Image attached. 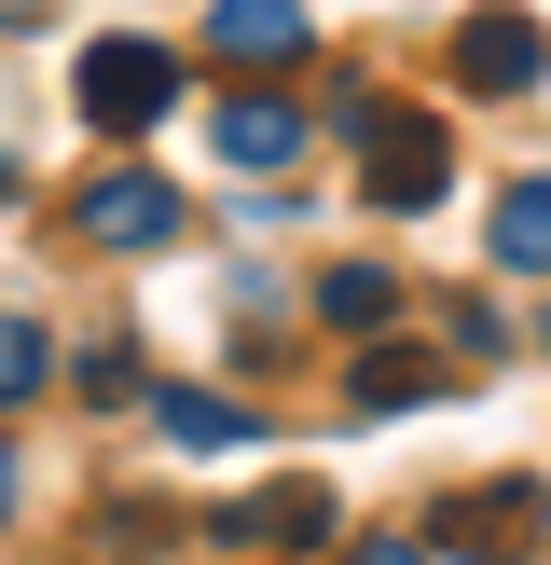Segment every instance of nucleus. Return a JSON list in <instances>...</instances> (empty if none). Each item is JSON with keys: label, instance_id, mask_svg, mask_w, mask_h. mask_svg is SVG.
<instances>
[{"label": "nucleus", "instance_id": "f257e3e1", "mask_svg": "<svg viewBox=\"0 0 551 565\" xmlns=\"http://www.w3.org/2000/svg\"><path fill=\"white\" fill-rule=\"evenodd\" d=\"M69 97H83L97 138H152L165 110H180V55H165V42H83Z\"/></svg>", "mask_w": 551, "mask_h": 565}, {"label": "nucleus", "instance_id": "f03ea898", "mask_svg": "<svg viewBox=\"0 0 551 565\" xmlns=\"http://www.w3.org/2000/svg\"><path fill=\"white\" fill-rule=\"evenodd\" d=\"M428 552H455V565H538L551 511H538V483H455L441 524H428Z\"/></svg>", "mask_w": 551, "mask_h": 565}, {"label": "nucleus", "instance_id": "7ed1b4c3", "mask_svg": "<svg viewBox=\"0 0 551 565\" xmlns=\"http://www.w3.org/2000/svg\"><path fill=\"white\" fill-rule=\"evenodd\" d=\"M69 235H97V248H165V235H180L165 166H97V180L69 193Z\"/></svg>", "mask_w": 551, "mask_h": 565}, {"label": "nucleus", "instance_id": "20e7f679", "mask_svg": "<svg viewBox=\"0 0 551 565\" xmlns=\"http://www.w3.org/2000/svg\"><path fill=\"white\" fill-rule=\"evenodd\" d=\"M358 138H372V166H358V180H372V207H441V166H455V152H441V125H428V110H358Z\"/></svg>", "mask_w": 551, "mask_h": 565}, {"label": "nucleus", "instance_id": "39448f33", "mask_svg": "<svg viewBox=\"0 0 551 565\" xmlns=\"http://www.w3.org/2000/svg\"><path fill=\"white\" fill-rule=\"evenodd\" d=\"M538 70H551V28L538 14H468L455 28V83H468V97H523Z\"/></svg>", "mask_w": 551, "mask_h": 565}, {"label": "nucleus", "instance_id": "423d86ee", "mask_svg": "<svg viewBox=\"0 0 551 565\" xmlns=\"http://www.w3.org/2000/svg\"><path fill=\"white\" fill-rule=\"evenodd\" d=\"M331 483H276V497H235V511H220V552H317L331 539Z\"/></svg>", "mask_w": 551, "mask_h": 565}, {"label": "nucleus", "instance_id": "0eeeda50", "mask_svg": "<svg viewBox=\"0 0 551 565\" xmlns=\"http://www.w3.org/2000/svg\"><path fill=\"white\" fill-rule=\"evenodd\" d=\"M345 401H358V414H428V401H455V373H441L428 345H386V331H358Z\"/></svg>", "mask_w": 551, "mask_h": 565}, {"label": "nucleus", "instance_id": "6e6552de", "mask_svg": "<svg viewBox=\"0 0 551 565\" xmlns=\"http://www.w3.org/2000/svg\"><path fill=\"white\" fill-rule=\"evenodd\" d=\"M207 42L235 55V70H290V55H303V0H220Z\"/></svg>", "mask_w": 551, "mask_h": 565}, {"label": "nucleus", "instance_id": "1a4fd4ad", "mask_svg": "<svg viewBox=\"0 0 551 565\" xmlns=\"http://www.w3.org/2000/svg\"><path fill=\"white\" fill-rule=\"evenodd\" d=\"M220 166H248V180H290V166H303V110L235 97V110H220Z\"/></svg>", "mask_w": 551, "mask_h": 565}, {"label": "nucleus", "instance_id": "9d476101", "mask_svg": "<svg viewBox=\"0 0 551 565\" xmlns=\"http://www.w3.org/2000/svg\"><path fill=\"white\" fill-rule=\"evenodd\" d=\"M152 414H165L180 456H248V414L220 401V386H152Z\"/></svg>", "mask_w": 551, "mask_h": 565}, {"label": "nucleus", "instance_id": "9b49d317", "mask_svg": "<svg viewBox=\"0 0 551 565\" xmlns=\"http://www.w3.org/2000/svg\"><path fill=\"white\" fill-rule=\"evenodd\" d=\"M317 318L331 331H386V318H400V276H386V263H331L317 276Z\"/></svg>", "mask_w": 551, "mask_h": 565}, {"label": "nucleus", "instance_id": "f8f14e48", "mask_svg": "<svg viewBox=\"0 0 551 565\" xmlns=\"http://www.w3.org/2000/svg\"><path fill=\"white\" fill-rule=\"evenodd\" d=\"M496 263H510V276H551V180H510V193H496Z\"/></svg>", "mask_w": 551, "mask_h": 565}, {"label": "nucleus", "instance_id": "ddd939ff", "mask_svg": "<svg viewBox=\"0 0 551 565\" xmlns=\"http://www.w3.org/2000/svg\"><path fill=\"white\" fill-rule=\"evenodd\" d=\"M42 386H55V345H42L28 318H0V414H14V401H42Z\"/></svg>", "mask_w": 551, "mask_h": 565}, {"label": "nucleus", "instance_id": "4468645a", "mask_svg": "<svg viewBox=\"0 0 551 565\" xmlns=\"http://www.w3.org/2000/svg\"><path fill=\"white\" fill-rule=\"evenodd\" d=\"M345 565H428V539H358Z\"/></svg>", "mask_w": 551, "mask_h": 565}, {"label": "nucleus", "instance_id": "2eb2a0df", "mask_svg": "<svg viewBox=\"0 0 551 565\" xmlns=\"http://www.w3.org/2000/svg\"><path fill=\"white\" fill-rule=\"evenodd\" d=\"M0 511H14V441H0Z\"/></svg>", "mask_w": 551, "mask_h": 565}]
</instances>
